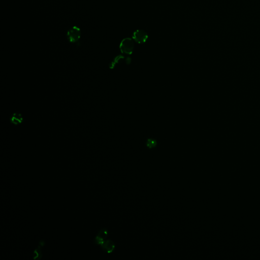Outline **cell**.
Returning <instances> with one entry per match:
<instances>
[{
  "instance_id": "cell-1",
  "label": "cell",
  "mask_w": 260,
  "mask_h": 260,
  "mask_svg": "<svg viewBox=\"0 0 260 260\" xmlns=\"http://www.w3.org/2000/svg\"><path fill=\"white\" fill-rule=\"evenodd\" d=\"M81 30L77 26H74L70 28L67 34L68 40L70 42L75 43L78 42L81 37Z\"/></svg>"
},
{
  "instance_id": "cell-2",
  "label": "cell",
  "mask_w": 260,
  "mask_h": 260,
  "mask_svg": "<svg viewBox=\"0 0 260 260\" xmlns=\"http://www.w3.org/2000/svg\"><path fill=\"white\" fill-rule=\"evenodd\" d=\"M119 48L122 53L131 55L133 53L134 48V44L133 40L128 38L124 39L120 43Z\"/></svg>"
},
{
  "instance_id": "cell-3",
  "label": "cell",
  "mask_w": 260,
  "mask_h": 260,
  "mask_svg": "<svg viewBox=\"0 0 260 260\" xmlns=\"http://www.w3.org/2000/svg\"><path fill=\"white\" fill-rule=\"evenodd\" d=\"M132 37L135 42L139 44H142L146 41L149 36L146 32L144 31L138 30L134 32Z\"/></svg>"
},
{
  "instance_id": "cell-4",
  "label": "cell",
  "mask_w": 260,
  "mask_h": 260,
  "mask_svg": "<svg viewBox=\"0 0 260 260\" xmlns=\"http://www.w3.org/2000/svg\"><path fill=\"white\" fill-rule=\"evenodd\" d=\"M108 236V231L105 228L102 229L98 233L94 239V243L97 245H100L104 242Z\"/></svg>"
},
{
  "instance_id": "cell-5",
  "label": "cell",
  "mask_w": 260,
  "mask_h": 260,
  "mask_svg": "<svg viewBox=\"0 0 260 260\" xmlns=\"http://www.w3.org/2000/svg\"><path fill=\"white\" fill-rule=\"evenodd\" d=\"M102 249L107 253H112L115 250V245L114 243L111 240H107L101 245Z\"/></svg>"
},
{
  "instance_id": "cell-6",
  "label": "cell",
  "mask_w": 260,
  "mask_h": 260,
  "mask_svg": "<svg viewBox=\"0 0 260 260\" xmlns=\"http://www.w3.org/2000/svg\"><path fill=\"white\" fill-rule=\"evenodd\" d=\"M23 121V117L20 113H14L10 118V122L14 125L21 124Z\"/></svg>"
},
{
  "instance_id": "cell-7",
  "label": "cell",
  "mask_w": 260,
  "mask_h": 260,
  "mask_svg": "<svg viewBox=\"0 0 260 260\" xmlns=\"http://www.w3.org/2000/svg\"><path fill=\"white\" fill-rule=\"evenodd\" d=\"M44 244L45 243L44 241H41L40 242L39 245L34 251V258L33 259L34 260H40L42 258V251H41V249H42L43 246H44Z\"/></svg>"
},
{
  "instance_id": "cell-8",
  "label": "cell",
  "mask_w": 260,
  "mask_h": 260,
  "mask_svg": "<svg viewBox=\"0 0 260 260\" xmlns=\"http://www.w3.org/2000/svg\"><path fill=\"white\" fill-rule=\"evenodd\" d=\"M157 145V142L156 140L152 139H149L147 140L146 145L149 149H153V148L156 147Z\"/></svg>"
}]
</instances>
